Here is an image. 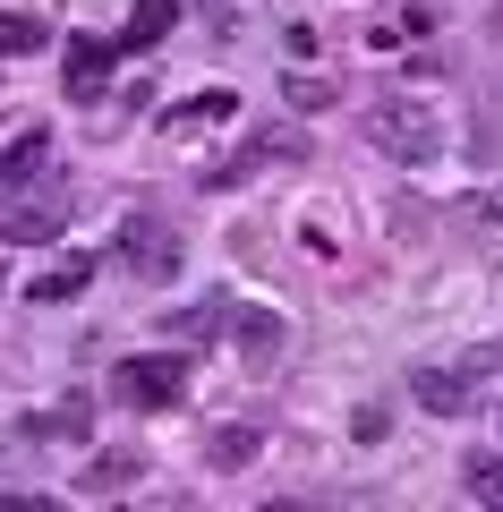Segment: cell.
Listing matches in <instances>:
<instances>
[{
    "label": "cell",
    "mask_w": 503,
    "mask_h": 512,
    "mask_svg": "<svg viewBox=\"0 0 503 512\" xmlns=\"http://www.w3.org/2000/svg\"><path fill=\"white\" fill-rule=\"evenodd\" d=\"M486 231H495V248H503V205H495V214H486Z\"/></svg>",
    "instance_id": "21"
},
{
    "label": "cell",
    "mask_w": 503,
    "mask_h": 512,
    "mask_svg": "<svg viewBox=\"0 0 503 512\" xmlns=\"http://www.w3.org/2000/svg\"><path fill=\"white\" fill-rule=\"evenodd\" d=\"M495 427H503V410H495Z\"/></svg>",
    "instance_id": "22"
},
{
    "label": "cell",
    "mask_w": 503,
    "mask_h": 512,
    "mask_svg": "<svg viewBox=\"0 0 503 512\" xmlns=\"http://www.w3.org/2000/svg\"><path fill=\"white\" fill-rule=\"evenodd\" d=\"M86 427H94L86 402H60V410H43V419H26V436H69V444H86Z\"/></svg>",
    "instance_id": "15"
},
{
    "label": "cell",
    "mask_w": 503,
    "mask_h": 512,
    "mask_svg": "<svg viewBox=\"0 0 503 512\" xmlns=\"http://www.w3.org/2000/svg\"><path fill=\"white\" fill-rule=\"evenodd\" d=\"M43 43H52V26L26 18V9H0V60H35Z\"/></svg>",
    "instance_id": "12"
},
{
    "label": "cell",
    "mask_w": 503,
    "mask_h": 512,
    "mask_svg": "<svg viewBox=\"0 0 503 512\" xmlns=\"http://www.w3.org/2000/svg\"><path fill=\"white\" fill-rule=\"evenodd\" d=\"M128 478H137V461H94L86 487H128Z\"/></svg>",
    "instance_id": "19"
},
{
    "label": "cell",
    "mask_w": 503,
    "mask_h": 512,
    "mask_svg": "<svg viewBox=\"0 0 503 512\" xmlns=\"http://www.w3.org/2000/svg\"><path fill=\"white\" fill-rule=\"evenodd\" d=\"M60 222H69V188H43V197H0V231L9 239H52Z\"/></svg>",
    "instance_id": "5"
},
{
    "label": "cell",
    "mask_w": 503,
    "mask_h": 512,
    "mask_svg": "<svg viewBox=\"0 0 503 512\" xmlns=\"http://www.w3.org/2000/svg\"><path fill=\"white\" fill-rule=\"evenodd\" d=\"M231 342H239V359L265 376V367L282 359V316L273 308H231Z\"/></svg>",
    "instance_id": "8"
},
{
    "label": "cell",
    "mask_w": 503,
    "mask_h": 512,
    "mask_svg": "<svg viewBox=\"0 0 503 512\" xmlns=\"http://www.w3.org/2000/svg\"><path fill=\"white\" fill-rule=\"evenodd\" d=\"M86 274H94L86 256H69V265H52V274H35V291H26V299H35V308H52V299H77V291H86Z\"/></svg>",
    "instance_id": "13"
},
{
    "label": "cell",
    "mask_w": 503,
    "mask_h": 512,
    "mask_svg": "<svg viewBox=\"0 0 503 512\" xmlns=\"http://www.w3.org/2000/svg\"><path fill=\"white\" fill-rule=\"evenodd\" d=\"M367 146L393 154V163L427 171L435 154H444V120H435V103H418V94H393V103L367 111Z\"/></svg>",
    "instance_id": "1"
},
{
    "label": "cell",
    "mask_w": 503,
    "mask_h": 512,
    "mask_svg": "<svg viewBox=\"0 0 503 512\" xmlns=\"http://www.w3.org/2000/svg\"><path fill=\"white\" fill-rule=\"evenodd\" d=\"M43 171H52V128H26V137H9V154H0V197L35 188Z\"/></svg>",
    "instance_id": "7"
},
{
    "label": "cell",
    "mask_w": 503,
    "mask_h": 512,
    "mask_svg": "<svg viewBox=\"0 0 503 512\" xmlns=\"http://www.w3.org/2000/svg\"><path fill=\"white\" fill-rule=\"evenodd\" d=\"M111 393H120L128 410H180L188 402V359H171V350H154V359H120V367H111Z\"/></svg>",
    "instance_id": "2"
},
{
    "label": "cell",
    "mask_w": 503,
    "mask_h": 512,
    "mask_svg": "<svg viewBox=\"0 0 503 512\" xmlns=\"http://www.w3.org/2000/svg\"><path fill=\"white\" fill-rule=\"evenodd\" d=\"M103 86H111V43H69V94L94 103Z\"/></svg>",
    "instance_id": "11"
},
{
    "label": "cell",
    "mask_w": 503,
    "mask_h": 512,
    "mask_svg": "<svg viewBox=\"0 0 503 512\" xmlns=\"http://www.w3.org/2000/svg\"><path fill=\"white\" fill-rule=\"evenodd\" d=\"M461 367H469V376H478V384H486V376H503V342H478V350H469Z\"/></svg>",
    "instance_id": "18"
},
{
    "label": "cell",
    "mask_w": 503,
    "mask_h": 512,
    "mask_svg": "<svg viewBox=\"0 0 503 512\" xmlns=\"http://www.w3.org/2000/svg\"><path fill=\"white\" fill-rule=\"evenodd\" d=\"M205 461H214V470H248L256 461V427H214V436H205Z\"/></svg>",
    "instance_id": "14"
},
{
    "label": "cell",
    "mask_w": 503,
    "mask_h": 512,
    "mask_svg": "<svg viewBox=\"0 0 503 512\" xmlns=\"http://www.w3.org/2000/svg\"><path fill=\"white\" fill-rule=\"evenodd\" d=\"M231 325V299H205V308H180V333H222Z\"/></svg>",
    "instance_id": "17"
},
{
    "label": "cell",
    "mask_w": 503,
    "mask_h": 512,
    "mask_svg": "<svg viewBox=\"0 0 503 512\" xmlns=\"http://www.w3.org/2000/svg\"><path fill=\"white\" fill-rule=\"evenodd\" d=\"M410 402L435 410V419H461V410H478V376H469L461 359H452V367H418V376H410Z\"/></svg>",
    "instance_id": "4"
},
{
    "label": "cell",
    "mask_w": 503,
    "mask_h": 512,
    "mask_svg": "<svg viewBox=\"0 0 503 512\" xmlns=\"http://www.w3.org/2000/svg\"><path fill=\"white\" fill-rule=\"evenodd\" d=\"M128 274H145V282H171V274H180V239H171V231H162V222H128Z\"/></svg>",
    "instance_id": "6"
},
{
    "label": "cell",
    "mask_w": 503,
    "mask_h": 512,
    "mask_svg": "<svg viewBox=\"0 0 503 512\" xmlns=\"http://www.w3.org/2000/svg\"><path fill=\"white\" fill-rule=\"evenodd\" d=\"M171 26H180V0H137V9H128V35H120V52H154V43L171 35Z\"/></svg>",
    "instance_id": "10"
},
{
    "label": "cell",
    "mask_w": 503,
    "mask_h": 512,
    "mask_svg": "<svg viewBox=\"0 0 503 512\" xmlns=\"http://www.w3.org/2000/svg\"><path fill=\"white\" fill-rule=\"evenodd\" d=\"M461 487L478 495V504H503V453H469V470H461Z\"/></svg>",
    "instance_id": "16"
},
{
    "label": "cell",
    "mask_w": 503,
    "mask_h": 512,
    "mask_svg": "<svg viewBox=\"0 0 503 512\" xmlns=\"http://www.w3.org/2000/svg\"><path fill=\"white\" fill-rule=\"evenodd\" d=\"M290 103H299V111H324V103H333V86H324V77H299V86H290Z\"/></svg>",
    "instance_id": "20"
},
{
    "label": "cell",
    "mask_w": 503,
    "mask_h": 512,
    "mask_svg": "<svg viewBox=\"0 0 503 512\" xmlns=\"http://www.w3.org/2000/svg\"><path fill=\"white\" fill-rule=\"evenodd\" d=\"M231 111H239V94H231V86H205V94H188V103L171 111L162 128H171V137H197V128H222Z\"/></svg>",
    "instance_id": "9"
},
{
    "label": "cell",
    "mask_w": 503,
    "mask_h": 512,
    "mask_svg": "<svg viewBox=\"0 0 503 512\" xmlns=\"http://www.w3.org/2000/svg\"><path fill=\"white\" fill-rule=\"evenodd\" d=\"M273 163H307V137H299L290 120H282V128H256L239 154H222V163L205 171V188H248V180H265Z\"/></svg>",
    "instance_id": "3"
}]
</instances>
